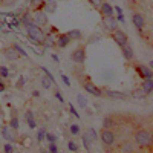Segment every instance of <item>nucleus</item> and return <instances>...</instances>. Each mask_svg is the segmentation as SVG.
<instances>
[{"label":"nucleus","mask_w":153,"mask_h":153,"mask_svg":"<svg viewBox=\"0 0 153 153\" xmlns=\"http://www.w3.org/2000/svg\"><path fill=\"white\" fill-rule=\"evenodd\" d=\"M20 22H22V25L25 28H28V26H31V25H34V22H32V17H31V14L29 12H26L22 19H20Z\"/></svg>","instance_id":"nucleus-20"},{"label":"nucleus","mask_w":153,"mask_h":153,"mask_svg":"<svg viewBox=\"0 0 153 153\" xmlns=\"http://www.w3.org/2000/svg\"><path fill=\"white\" fill-rule=\"evenodd\" d=\"M14 49L17 51V52H19V54H20L22 57H25V58L28 57V54H26V51H25V49H23V48H22V46H20L19 43H16V45H14Z\"/></svg>","instance_id":"nucleus-25"},{"label":"nucleus","mask_w":153,"mask_h":153,"mask_svg":"<svg viewBox=\"0 0 153 153\" xmlns=\"http://www.w3.org/2000/svg\"><path fill=\"white\" fill-rule=\"evenodd\" d=\"M42 84H43V87L45 89H49L51 87V84H52V81H51V78H49V76H43V78H42Z\"/></svg>","instance_id":"nucleus-26"},{"label":"nucleus","mask_w":153,"mask_h":153,"mask_svg":"<svg viewBox=\"0 0 153 153\" xmlns=\"http://www.w3.org/2000/svg\"><path fill=\"white\" fill-rule=\"evenodd\" d=\"M3 152H8V153H9V152H14V147H12L11 144H5V146H3Z\"/></svg>","instance_id":"nucleus-39"},{"label":"nucleus","mask_w":153,"mask_h":153,"mask_svg":"<svg viewBox=\"0 0 153 153\" xmlns=\"http://www.w3.org/2000/svg\"><path fill=\"white\" fill-rule=\"evenodd\" d=\"M72 40L69 38V35H68V32H65V34H58L57 35V40H55V46H58V48H66L69 43H71Z\"/></svg>","instance_id":"nucleus-14"},{"label":"nucleus","mask_w":153,"mask_h":153,"mask_svg":"<svg viewBox=\"0 0 153 153\" xmlns=\"http://www.w3.org/2000/svg\"><path fill=\"white\" fill-rule=\"evenodd\" d=\"M26 123H28V126L31 127V129H34V127H35V121H34V118H29V120H26Z\"/></svg>","instance_id":"nucleus-41"},{"label":"nucleus","mask_w":153,"mask_h":153,"mask_svg":"<svg viewBox=\"0 0 153 153\" xmlns=\"http://www.w3.org/2000/svg\"><path fill=\"white\" fill-rule=\"evenodd\" d=\"M26 31H28V37L31 38V40H34L37 43H43L46 34L43 32V29L40 26H37V25H31V26L26 28Z\"/></svg>","instance_id":"nucleus-1"},{"label":"nucleus","mask_w":153,"mask_h":153,"mask_svg":"<svg viewBox=\"0 0 153 153\" xmlns=\"http://www.w3.org/2000/svg\"><path fill=\"white\" fill-rule=\"evenodd\" d=\"M61 78H63V81H65V84H66L68 87L71 86V83H69V78H68V76H66V75H61Z\"/></svg>","instance_id":"nucleus-43"},{"label":"nucleus","mask_w":153,"mask_h":153,"mask_svg":"<svg viewBox=\"0 0 153 153\" xmlns=\"http://www.w3.org/2000/svg\"><path fill=\"white\" fill-rule=\"evenodd\" d=\"M3 55H5V58H6V60H9V61H16V60H19V58H20V54L14 49V46L6 48V49L3 51Z\"/></svg>","instance_id":"nucleus-13"},{"label":"nucleus","mask_w":153,"mask_h":153,"mask_svg":"<svg viewBox=\"0 0 153 153\" xmlns=\"http://www.w3.org/2000/svg\"><path fill=\"white\" fill-rule=\"evenodd\" d=\"M71 58H72L74 63H76V65H83L86 61V49L84 48H76L72 52Z\"/></svg>","instance_id":"nucleus-7"},{"label":"nucleus","mask_w":153,"mask_h":153,"mask_svg":"<svg viewBox=\"0 0 153 153\" xmlns=\"http://www.w3.org/2000/svg\"><path fill=\"white\" fill-rule=\"evenodd\" d=\"M25 84H26V76H23V75H22L20 78L17 80V83H16V87H17V89H22Z\"/></svg>","instance_id":"nucleus-28"},{"label":"nucleus","mask_w":153,"mask_h":153,"mask_svg":"<svg viewBox=\"0 0 153 153\" xmlns=\"http://www.w3.org/2000/svg\"><path fill=\"white\" fill-rule=\"evenodd\" d=\"M45 136L48 138V141H49V143H55V141H57V138H55L54 135H51V133H48V135H45Z\"/></svg>","instance_id":"nucleus-40"},{"label":"nucleus","mask_w":153,"mask_h":153,"mask_svg":"<svg viewBox=\"0 0 153 153\" xmlns=\"http://www.w3.org/2000/svg\"><path fill=\"white\" fill-rule=\"evenodd\" d=\"M32 97H34V98H38V97H40V92H38V91H34V92H32Z\"/></svg>","instance_id":"nucleus-47"},{"label":"nucleus","mask_w":153,"mask_h":153,"mask_svg":"<svg viewBox=\"0 0 153 153\" xmlns=\"http://www.w3.org/2000/svg\"><path fill=\"white\" fill-rule=\"evenodd\" d=\"M133 97H135V98H146L147 95H146L143 91H135V92H133Z\"/></svg>","instance_id":"nucleus-35"},{"label":"nucleus","mask_w":153,"mask_h":153,"mask_svg":"<svg viewBox=\"0 0 153 153\" xmlns=\"http://www.w3.org/2000/svg\"><path fill=\"white\" fill-rule=\"evenodd\" d=\"M17 2V0H2V5H6V6H11V5H14Z\"/></svg>","instance_id":"nucleus-38"},{"label":"nucleus","mask_w":153,"mask_h":153,"mask_svg":"<svg viewBox=\"0 0 153 153\" xmlns=\"http://www.w3.org/2000/svg\"><path fill=\"white\" fill-rule=\"evenodd\" d=\"M0 5H2V0H0Z\"/></svg>","instance_id":"nucleus-50"},{"label":"nucleus","mask_w":153,"mask_h":153,"mask_svg":"<svg viewBox=\"0 0 153 153\" xmlns=\"http://www.w3.org/2000/svg\"><path fill=\"white\" fill-rule=\"evenodd\" d=\"M135 71H136V74L141 76L143 80H144V78H153V71H152L149 66H146V65H138V66H135Z\"/></svg>","instance_id":"nucleus-8"},{"label":"nucleus","mask_w":153,"mask_h":153,"mask_svg":"<svg viewBox=\"0 0 153 153\" xmlns=\"http://www.w3.org/2000/svg\"><path fill=\"white\" fill-rule=\"evenodd\" d=\"M69 107H71V113H74V115H75V117H76V118H80V115H78V113H76V110L74 109V106H72V104H69Z\"/></svg>","instance_id":"nucleus-44"},{"label":"nucleus","mask_w":153,"mask_h":153,"mask_svg":"<svg viewBox=\"0 0 153 153\" xmlns=\"http://www.w3.org/2000/svg\"><path fill=\"white\" fill-rule=\"evenodd\" d=\"M89 3H91L94 8H97V9H98V8L101 6V3H103V0H89Z\"/></svg>","instance_id":"nucleus-33"},{"label":"nucleus","mask_w":153,"mask_h":153,"mask_svg":"<svg viewBox=\"0 0 153 153\" xmlns=\"http://www.w3.org/2000/svg\"><path fill=\"white\" fill-rule=\"evenodd\" d=\"M71 133L72 135H78L80 133V126L78 124H72L71 126Z\"/></svg>","instance_id":"nucleus-31"},{"label":"nucleus","mask_w":153,"mask_h":153,"mask_svg":"<svg viewBox=\"0 0 153 153\" xmlns=\"http://www.w3.org/2000/svg\"><path fill=\"white\" fill-rule=\"evenodd\" d=\"M0 135L3 136L6 143H16L17 141V130H14L11 126H2L0 127Z\"/></svg>","instance_id":"nucleus-3"},{"label":"nucleus","mask_w":153,"mask_h":153,"mask_svg":"<svg viewBox=\"0 0 153 153\" xmlns=\"http://www.w3.org/2000/svg\"><path fill=\"white\" fill-rule=\"evenodd\" d=\"M9 126H11L14 130H19V129H20V123H19V118L12 117V118H11V121H9Z\"/></svg>","instance_id":"nucleus-24"},{"label":"nucleus","mask_w":153,"mask_h":153,"mask_svg":"<svg viewBox=\"0 0 153 153\" xmlns=\"http://www.w3.org/2000/svg\"><path fill=\"white\" fill-rule=\"evenodd\" d=\"M87 135L91 136V138L94 139V141H97V139H98V135H97L95 129H89V130H87Z\"/></svg>","instance_id":"nucleus-32"},{"label":"nucleus","mask_w":153,"mask_h":153,"mask_svg":"<svg viewBox=\"0 0 153 153\" xmlns=\"http://www.w3.org/2000/svg\"><path fill=\"white\" fill-rule=\"evenodd\" d=\"M49 152H52V153H54V152H55V153L58 152V147L55 146V143H49Z\"/></svg>","instance_id":"nucleus-37"},{"label":"nucleus","mask_w":153,"mask_h":153,"mask_svg":"<svg viewBox=\"0 0 153 153\" xmlns=\"http://www.w3.org/2000/svg\"><path fill=\"white\" fill-rule=\"evenodd\" d=\"M104 94H106L109 98H112V100H124V98H126V94H123V92H120V91H112V89H106Z\"/></svg>","instance_id":"nucleus-18"},{"label":"nucleus","mask_w":153,"mask_h":153,"mask_svg":"<svg viewBox=\"0 0 153 153\" xmlns=\"http://www.w3.org/2000/svg\"><path fill=\"white\" fill-rule=\"evenodd\" d=\"M57 8H58V5H57L55 0H45L43 6H42V9L46 12V14H55Z\"/></svg>","instance_id":"nucleus-10"},{"label":"nucleus","mask_w":153,"mask_h":153,"mask_svg":"<svg viewBox=\"0 0 153 153\" xmlns=\"http://www.w3.org/2000/svg\"><path fill=\"white\" fill-rule=\"evenodd\" d=\"M103 26L107 29V31H115L118 28V20L117 17H113V16H107V17H103Z\"/></svg>","instance_id":"nucleus-9"},{"label":"nucleus","mask_w":153,"mask_h":153,"mask_svg":"<svg viewBox=\"0 0 153 153\" xmlns=\"http://www.w3.org/2000/svg\"><path fill=\"white\" fill-rule=\"evenodd\" d=\"M98 9H100V12H101V16H103V17L113 16V8H112V6H110V3H107V2H103Z\"/></svg>","instance_id":"nucleus-17"},{"label":"nucleus","mask_w":153,"mask_h":153,"mask_svg":"<svg viewBox=\"0 0 153 153\" xmlns=\"http://www.w3.org/2000/svg\"><path fill=\"white\" fill-rule=\"evenodd\" d=\"M83 144H84V149L87 150V152H91L92 150V143H94V139L91 138V136H89L87 133H83Z\"/></svg>","instance_id":"nucleus-19"},{"label":"nucleus","mask_w":153,"mask_h":153,"mask_svg":"<svg viewBox=\"0 0 153 153\" xmlns=\"http://www.w3.org/2000/svg\"><path fill=\"white\" fill-rule=\"evenodd\" d=\"M52 60H54L55 63H58V61H60V58H58V55H57V54H52Z\"/></svg>","instance_id":"nucleus-46"},{"label":"nucleus","mask_w":153,"mask_h":153,"mask_svg":"<svg viewBox=\"0 0 153 153\" xmlns=\"http://www.w3.org/2000/svg\"><path fill=\"white\" fill-rule=\"evenodd\" d=\"M100 138H101V141H103L104 146H109L110 147V146L115 144V133L110 129H103V130H101Z\"/></svg>","instance_id":"nucleus-6"},{"label":"nucleus","mask_w":153,"mask_h":153,"mask_svg":"<svg viewBox=\"0 0 153 153\" xmlns=\"http://www.w3.org/2000/svg\"><path fill=\"white\" fill-rule=\"evenodd\" d=\"M68 35H69L71 40H80V38L83 37V32H81L80 29H71V31L68 32Z\"/></svg>","instance_id":"nucleus-21"},{"label":"nucleus","mask_w":153,"mask_h":153,"mask_svg":"<svg viewBox=\"0 0 153 153\" xmlns=\"http://www.w3.org/2000/svg\"><path fill=\"white\" fill-rule=\"evenodd\" d=\"M83 89H84L87 94H91L94 97H101V95H103V91H101L100 87H97L95 84H92V83H84L83 84Z\"/></svg>","instance_id":"nucleus-11"},{"label":"nucleus","mask_w":153,"mask_h":153,"mask_svg":"<svg viewBox=\"0 0 153 153\" xmlns=\"http://www.w3.org/2000/svg\"><path fill=\"white\" fill-rule=\"evenodd\" d=\"M0 76L2 78H8L9 76V69L6 66H0Z\"/></svg>","instance_id":"nucleus-27"},{"label":"nucleus","mask_w":153,"mask_h":153,"mask_svg":"<svg viewBox=\"0 0 153 153\" xmlns=\"http://www.w3.org/2000/svg\"><path fill=\"white\" fill-rule=\"evenodd\" d=\"M55 97H57V98L61 101V103H63V97H61V94H60V92H57V94H55Z\"/></svg>","instance_id":"nucleus-48"},{"label":"nucleus","mask_w":153,"mask_h":153,"mask_svg":"<svg viewBox=\"0 0 153 153\" xmlns=\"http://www.w3.org/2000/svg\"><path fill=\"white\" fill-rule=\"evenodd\" d=\"M121 51H123V55H124V58H126L127 61H132V60H133L135 54H133L132 46H129V43L123 45V46H121Z\"/></svg>","instance_id":"nucleus-15"},{"label":"nucleus","mask_w":153,"mask_h":153,"mask_svg":"<svg viewBox=\"0 0 153 153\" xmlns=\"http://www.w3.org/2000/svg\"><path fill=\"white\" fill-rule=\"evenodd\" d=\"M115 126V121L112 120V118H104L103 120V129H112V127Z\"/></svg>","instance_id":"nucleus-23"},{"label":"nucleus","mask_w":153,"mask_h":153,"mask_svg":"<svg viewBox=\"0 0 153 153\" xmlns=\"http://www.w3.org/2000/svg\"><path fill=\"white\" fill-rule=\"evenodd\" d=\"M45 135H46V133H45V130H43V129H42V130H38V135H37V139H38V143H42V141H43Z\"/></svg>","instance_id":"nucleus-36"},{"label":"nucleus","mask_w":153,"mask_h":153,"mask_svg":"<svg viewBox=\"0 0 153 153\" xmlns=\"http://www.w3.org/2000/svg\"><path fill=\"white\" fill-rule=\"evenodd\" d=\"M121 152H133V146L130 144V143H124L123 146H121Z\"/></svg>","instance_id":"nucleus-29"},{"label":"nucleus","mask_w":153,"mask_h":153,"mask_svg":"<svg viewBox=\"0 0 153 153\" xmlns=\"http://www.w3.org/2000/svg\"><path fill=\"white\" fill-rule=\"evenodd\" d=\"M135 141L139 147H149L152 144V135L149 130H138L135 133Z\"/></svg>","instance_id":"nucleus-2"},{"label":"nucleus","mask_w":153,"mask_h":153,"mask_svg":"<svg viewBox=\"0 0 153 153\" xmlns=\"http://www.w3.org/2000/svg\"><path fill=\"white\" fill-rule=\"evenodd\" d=\"M132 22L135 25V28H138L139 31H143V28L146 26V19H144L143 14H139V12H135L132 16Z\"/></svg>","instance_id":"nucleus-12"},{"label":"nucleus","mask_w":153,"mask_h":153,"mask_svg":"<svg viewBox=\"0 0 153 153\" xmlns=\"http://www.w3.org/2000/svg\"><path fill=\"white\" fill-rule=\"evenodd\" d=\"M68 147H69V150H72V152H76V150L80 149L78 146H76V143H74V141H69V143H68Z\"/></svg>","instance_id":"nucleus-34"},{"label":"nucleus","mask_w":153,"mask_h":153,"mask_svg":"<svg viewBox=\"0 0 153 153\" xmlns=\"http://www.w3.org/2000/svg\"><path fill=\"white\" fill-rule=\"evenodd\" d=\"M5 89H6L5 83H2V81H0V92H5Z\"/></svg>","instance_id":"nucleus-45"},{"label":"nucleus","mask_w":153,"mask_h":153,"mask_svg":"<svg viewBox=\"0 0 153 153\" xmlns=\"http://www.w3.org/2000/svg\"><path fill=\"white\" fill-rule=\"evenodd\" d=\"M25 118H26V120H29V118H34V113H32L31 110H28L26 113H25Z\"/></svg>","instance_id":"nucleus-42"},{"label":"nucleus","mask_w":153,"mask_h":153,"mask_svg":"<svg viewBox=\"0 0 153 153\" xmlns=\"http://www.w3.org/2000/svg\"><path fill=\"white\" fill-rule=\"evenodd\" d=\"M32 22L34 25H37V26H46L49 19H48V14L43 11V9H35L34 11V14H32Z\"/></svg>","instance_id":"nucleus-4"},{"label":"nucleus","mask_w":153,"mask_h":153,"mask_svg":"<svg viewBox=\"0 0 153 153\" xmlns=\"http://www.w3.org/2000/svg\"><path fill=\"white\" fill-rule=\"evenodd\" d=\"M43 2H45V0H29V5H31V6L34 8V11H35V9H42Z\"/></svg>","instance_id":"nucleus-22"},{"label":"nucleus","mask_w":153,"mask_h":153,"mask_svg":"<svg viewBox=\"0 0 153 153\" xmlns=\"http://www.w3.org/2000/svg\"><path fill=\"white\" fill-rule=\"evenodd\" d=\"M113 9H117V12H118V14H121V12H123V9H121L120 6H117V8H113Z\"/></svg>","instance_id":"nucleus-49"},{"label":"nucleus","mask_w":153,"mask_h":153,"mask_svg":"<svg viewBox=\"0 0 153 153\" xmlns=\"http://www.w3.org/2000/svg\"><path fill=\"white\" fill-rule=\"evenodd\" d=\"M141 91L146 94V95H150L152 91H153V80L152 78H144L143 83H141Z\"/></svg>","instance_id":"nucleus-16"},{"label":"nucleus","mask_w":153,"mask_h":153,"mask_svg":"<svg viewBox=\"0 0 153 153\" xmlns=\"http://www.w3.org/2000/svg\"><path fill=\"white\" fill-rule=\"evenodd\" d=\"M76 101H78L80 107H86V106H87V100H86L83 95H78V97H76Z\"/></svg>","instance_id":"nucleus-30"},{"label":"nucleus","mask_w":153,"mask_h":153,"mask_svg":"<svg viewBox=\"0 0 153 153\" xmlns=\"http://www.w3.org/2000/svg\"><path fill=\"white\" fill-rule=\"evenodd\" d=\"M112 38H113V42L117 43L118 46H123L126 43H129V37H127V34L124 31L118 29V28L115 31H112Z\"/></svg>","instance_id":"nucleus-5"}]
</instances>
